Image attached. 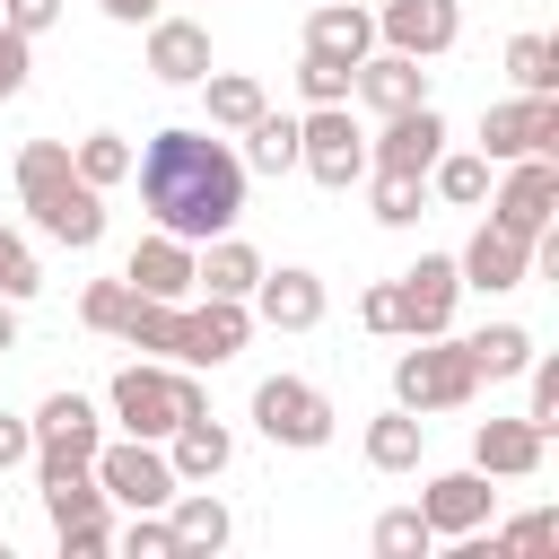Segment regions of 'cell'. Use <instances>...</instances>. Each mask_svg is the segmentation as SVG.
Instances as JSON below:
<instances>
[{
  "instance_id": "1",
  "label": "cell",
  "mask_w": 559,
  "mask_h": 559,
  "mask_svg": "<svg viewBox=\"0 0 559 559\" xmlns=\"http://www.w3.org/2000/svg\"><path fill=\"white\" fill-rule=\"evenodd\" d=\"M140 192H148V210L166 218V236H210V227L236 218L245 175H236V157H227L218 140H201V131H166V140H148Z\"/></svg>"
},
{
  "instance_id": "2",
  "label": "cell",
  "mask_w": 559,
  "mask_h": 559,
  "mask_svg": "<svg viewBox=\"0 0 559 559\" xmlns=\"http://www.w3.org/2000/svg\"><path fill=\"white\" fill-rule=\"evenodd\" d=\"M17 183H26V201L44 210V227L52 236H70V245H96V192L87 183H70V157L61 148H26V166H17Z\"/></svg>"
},
{
  "instance_id": "3",
  "label": "cell",
  "mask_w": 559,
  "mask_h": 559,
  "mask_svg": "<svg viewBox=\"0 0 559 559\" xmlns=\"http://www.w3.org/2000/svg\"><path fill=\"white\" fill-rule=\"evenodd\" d=\"M114 323H122L131 341H148V349H183V358H227V349L245 341V314H236V306H210V314L183 323V314H157V306H131V297H122Z\"/></svg>"
},
{
  "instance_id": "4",
  "label": "cell",
  "mask_w": 559,
  "mask_h": 559,
  "mask_svg": "<svg viewBox=\"0 0 559 559\" xmlns=\"http://www.w3.org/2000/svg\"><path fill=\"white\" fill-rule=\"evenodd\" d=\"M472 376H480V367H472V349H463V341H454V349H411V358H402V402H411V411L463 402V393H472Z\"/></svg>"
},
{
  "instance_id": "5",
  "label": "cell",
  "mask_w": 559,
  "mask_h": 559,
  "mask_svg": "<svg viewBox=\"0 0 559 559\" xmlns=\"http://www.w3.org/2000/svg\"><path fill=\"white\" fill-rule=\"evenodd\" d=\"M480 140H489V157H533V148H550V140H559V105H550V96H524V105H489Z\"/></svg>"
},
{
  "instance_id": "6",
  "label": "cell",
  "mask_w": 559,
  "mask_h": 559,
  "mask_svg": "<svg viewBox=\"0 0 559 559\" xmlns=\"http://www.w3.org/2000/svg\"><path fill=\"white\" fill-rule=\"evenodd\" d=\"M96 454V428H87V402L79 393H52L44 402V480H61V472H79Z\"/></svg>"
},
{
  "instance_id": "7",
  "label": "cell",
  "mask_w": 559,
  "mask_h": 559,
  "mask_svg": "<svg viewBox=\"0 0 559 559\" xmlns=\"http://www.w3.org/2000/svg\"><path fill=\"white\" fill-rule=\"evenodd\" d=\"M253 411H262V428L288 437V445H323V437H332V419H323V402H314L306 384H262Z\"/></svg>"
},
{
  "instance_id": "8",
  "label": "cell",
  "mask_w": 559,
  "mask_h": 559,
  "mask_svg": "<svg viewBox=\"0 0 559 559\" xmlns=\"http://www.w3.org/2000/svg\"><path fill=\"white\" fill-rule=\"evenodd\" d=\"M114 402H122V419H131V428H175V419H192V411H201L183 384H166V376H140V367L114 384Z\"/></svg>"
},
{
  "instance_id": "9",
  "label": "cell",
  "mask_w": 559,
  "mask_h": 559,
  "mask_svg": "<svg viewBox=\"0 0 559 559\" xmlns=\"http://www.w3.org/2000/svg\"><path fill=\"white\" fill-rule=\"evenodd\" d=\"M297 157H306L323 183H349V175H358V131H349V114H314V122L297 131Z\"/></svg>"
},
{
  "instance_id": "10",
  "label": "cell",
  "mask_w": 559,
  "mask_h": 559,
  "mask_svg": "<svg viewBox=\"0 0 559 559\" xmlns=\"http://www.w3.org/2000/svg\"><path fill=\"white\" fill-rule=\"evenodd\" d=\"M437 114L428 105H402V122H393V140H384V175H402V183H419V166L437 157Z\"/></svg>"
},
{
  "instance_id": "11",
  "label": "cell",
  "mask_w": 559,
  "mask_h": 559,
  "mask_svg": "<svg viewBox=\"0 0 559 559\" xmlns=\"http://www.w3.org/2000/svg\"><path fill=\"white\" fill-rule=\"evenodd\" d=\"M550 201H559V175H550V166H524V175L507 183V201H498V227L542 236V227H550Z\"/></svg>"
},
{
  "instance_id": "12",
  "label": "cell",
  "mask_w": 559,
  "mask_h": 559,
  "mask_svg": "<svg viewBox=\"0 0 559 559\" xmlns=\"http://www.w3.org/2000/svg\"><path fill=\"white\" fill-rule=\"evenodd\" d=\"M445 306H454V262H419V271L402 280V323H411V332H437Z\"/></svg>"
},
{
  "instance_id": "13",
  "label": "cell",
  "mask_w": 559,
  "mask_h": 559,
  "mask_svg": "<svg viewBox=\"0 0 559 559\" xmlns=\"http://www.w3.org/2000/svg\"><path fill=\"white\" fill-rule=\"evenodd\" d=\"M384 35H393L402 52H437V44H454V9H445V0H393Z\"/></svg>"
},
{
  "instance_id": "14",
  "label": "cell",
  "mask_w": 559,
  "mask_h": 559,
  "mask_svg": "<svg viewBox=\"0 0 559 559\" xmlns=\"http://www.w3.org/2000/svg\"><path fill=\"white\" fill-rule=\"evenodd\" d=\"M105 489H114V498H131V507H157V498L175 489V472H166L157 454H140V445H131V454H105Z\"/></svg>"
},
{
  "instance_id": "15",
  "label": "cell",
  "mask_w": 559,
  "mask_h": 559,
  "mask_svg": "<svg viewBox=\"0 0 559 559\" xmlns=\"http://www.w3.org/2000/svg\"><path fill=\"white\" fill-rule=\"evenodd\" d=\"M524 245H533V236H515V227H480L472 280H480V288H515V280H524Z\"/></svg>"
},
{
  "instance_id": "16",
  "label": "cell",
  "mask_w": 559,
  "mask_h": 559,
  "mask_svg": "<svg viewBox=\"0 0 559 559\" xmlns=\"http://www.w3.org/2000/svg\"><path fill=\"white\" fill-rule=\"evenodd\" d=\"M480 463L489 472H533L542 463V428L533 419H489L480 428Z\"/></svg>"
},
{
  "instance_id": "17",
  "label": "cell",
  "mask_w": 559,
  "mask_h": 559,
  "mask_svg": "<svg viewBox=\"0 0 559 559\" xmlns=\"http://www.w3.org/2000/svg\"><path fill=\"white\" fill-rule=\"evenodd\" d=\"M480 515H489V489H480L472 472H454V480L428 489V533H463V524H480Z\"/></svg>"
},
{
  "instance_id": "18",
  "label": "cell",
  "mask_w": 559,
  "mask_h": 559,
  "mask_svg": "<svg viewBox=\"0 0 559 559\" xmlns=\"http://www.w3.org/2000/svg\"><path fill=\"white\" fill-rule=\"evenodd\" d=\"M131 280H140L148 297H175V288H192V262H183L175 245H140V253H131Z\"/></svg>"
},
{
  "instance_id": "19",
  "label": "cell",
  "mask_w": 559,
  "mask_h": 559,
  "mask_svg": "<svg viewBox=\"0 0 559 559\" xmlns=\"http://www.w3.org/2000/svg\"><path fill=\"white\" fill-rule=\"evenodd\" d=\"M157 70H166V79H201V70H210L201 26H157Z\"/></svg>"
},
{
  "instance_id": "20",
  "label": "cell",
  "mask_w": 559,
  "mask_h": 559,
  "mask_svg": "<svg viewBox=\"0 0 559 559\" xmlns=\"http://www.w3.org/2000/svg\"><path fill=\"white\" fill-rule=\"evenodd\" d=\"M463 349H472V367H480V376H515L533 341H524L515 323H498V332H480V341H463Z\"/></svg>"
},
{
  "instance_id": "21",
  "label": "cell",
  "mask_w": 559,
  "mask_h": 559,
  "mask_svg": "<svg viewBox=\"0 0 559 559\" xmlns=\"http://www.w3.org/2000/svg\"><path fill=\"white\" fill-rule=\"evenodd\" d=\"M262 306H271V323H314V306H323V297H314V280H306V271H280Z\"/></svg>"
},
{
  "instance_id": "22",
  "label": "cell",
  "mask_w": 559,
  "mask_h": 559,
  "mask_svg": "<svg viewBox=\"0 0 559 559\" xmlns=\"http://www.w3.org/2000/svg\"><path fill=\"white\" fill-rule=\"evenodd\" d=\"M367 454H376L384 472L419 463V419H376V428H367Z\"/></svg>"
},
{
  "instance_id": "23",
  "label": "cell",
  "mask_w": 559,
  "mask_h": 559,
  "mask_svg": "<svg viewBox=\"0 0 559 559\" xmlns=\"http://www.w3.org/2000/svg\"><path fill=\"white\" fill-rule=\"evenodd\" d=\"M358 44H367V17H358V9H323V17H314V52H332V61L349 52V61H358Z\"/></svg>"
},
{
  "instance_id": "24",
  "label": "cell",
  "mask_w": 559,
  "mask_h": 559,
  "mask_svg": "<svg viewBox=\"0 0 559 559\" xmlns=\"http://www.w3.org/2000/svg\"><path fill=\"white\" fill-rule=\"evenodd\" d=\"M367 96L402 114V105H419V70H411V61H376V70H367Z\"/></svg>"
},
{
  "instance_id": "25",
  "label": "cell",
  "mask_w": 559,
  "mask_h": 559,
  "mask_svg": "<svg viewBox=\"0 0 559 559\" xmlns=\"http://www.w3.org/2000/svg\"><path fill=\"white\" fill-rule=\"evenodd\" d=\"M507 70H515V79H524L533 96H542V87L559 79V70H550V44H542V35H515V44H507Z\"/></svg>"
},
{
  "instance_id": "26",
  "label": "cell",
  "mask_w": 559,
  "mask_h": 559,
  "mask_svg": "<svg viewBox=\"0 0 559 559\" xmlns=\"http://www.w3.org/2000/svg\"><path fill=\"white\" fill-rule=\"evenodd\" d=\"M218 463H227V437L192 411V419H183V472H218Z\"/></svg>"
},
{
  "instance_id": "27",
  "label": "cell",
  "mask_w": 559,
  "mask_h": 559,
  "mask_svg": "<svg viewBox=\"0 0 559 559\" xmlns=\"http://www.w3.org/2000/svg\"><path fill=\"white\" fill-rule=\"evenodd\" d=\"M210 114H218V122H262V87L218 79V87H210Z\"/></svg>"
},
{
  "instance_id": "28",
  "label": "cell",
  "mask_w": 559,
  "mask_h": 559,
  "mask_svg": "<svg viewBox=\"0 0 559 559\" xmlns=\"http://www.w3.org/2000/svg\"><path fill=\"white\" fill-rule=\"evenodd\" d=\"M218 533H227V515H218L210 498H192V507L175 515V542H183V550H201V542H218Z\"/></svg>"
},
{
  "instance_id": "29",
  "label": "cell",
  "mask_w": 559,
  "mask_h": 559,
  "mask_svg": "<svg viewBox=\"0 0 559 559\" xmlns=\"http://www.w3.org/2000/svg\"><path fill=\"white\" fill-rule=\"evenodd\" d=\"M288 157H297V131H288V122H253V166H271V175H280Z\"/></svg>"
},
{
  "instance_id": "30",
  "label": "cell",
  "mask_w": 559,
  "mask_h": 559,
  "mask_svg": "<svg viewBox=\"0 0 559 559\" xmlns=\"http://www.w3.org/2000/svg\"><path fill=\"white\" fill-rule=\"evenodd\" d=\"M245 280H253V253H245V245H218V253H210V288H218V297H236Z\"/></svg>"
},
{
  "instance_id": "31",
  "label": "cell",
  "mask_w": 559,
  "mask_h": 559,
  "mask_svg": "<svg viewBox=\"0 0 559 559\" xmlns=\"http://www.w3.org/2000/svg\"><path fill=\"white\" fill-rule=\"evenodd\" d=\"M437 183H445V201H480V192H489V166H480V157H454Z\"/></svg>"
},
{
  "instance_id": "32",
  "label": "cell",
  "mask_w": 559,
  "mask_h": 559,
  "mask_svg": "<svg viewBox=\"0 0 559 559\" xmlns=\"http://www.w3.org/2000/svg\"><path fill=\"white\" fill-rule=\"evenodd\" d=\"M419 542H428V515H384V524H376V550H393V559L419 550Z\"/></svg>"
},
{
  "instance_id": "33",
  "label": "cell",
  "mask_w": 559,
  "mask_h": 559,
  "mask_svg": "<svg viewBox=\"0 0 559 559\" xmlns=\"http://www.w3.org/2000/svg\"><path fill=\"white\" fill-rule=\"evenodd\" d=\"M341 87H349V70H341L332 52H306V96H323V105H332Z\"/></svg>"
},
{
  "instance_id": "34",
  "label": "cell",
  "mask_w": 559,
  "mask_h": 559,
  "mask_svg": "<svg viewBox=\"0 0 559 559\" xmlns=\"http://www.w3.org/2000/svg\"><path fill=\"white\" fill-rule=\"evenodd\" d=\"M533 428H559V367L533 376Z\"/></svg>"
},
{
  "instance_id": "35",
  "label": "cell",
  "mask_w": 559,
  "mask_h": 559,
  "mask_svg": "<svg viewBox=\"0 0 559 559\" xmlns=\"http://www.w3.org/2000/svg\"><path fill=\"white\" fill-rule=\"evenodd\" d=\"M550 542H559V524H550V515H524V524H515L498 550H550Z\"/></svg>"
},
{
  "instance_id": "36",
  "label": "cell",
  "mask_w": 559,
  "mask_h": 559,
  "mask_svg": "<svg viewBox=\"0 0 559 559\" xmlns=\"http://www.w3.org/2000/svg\"><path fill=\"white\" fill-rule=\"evenodd\" d=\"M0 288H9V297H26V288H35V262H26L9 236H0Z\"/></svg>"
},
{
  "instance_id": "37",
  "label": "cell",
  "mask_w": 559,
  "mask_h": 559,
  "mask_svg": "<svg viewBox=\"0 0 559 559\" xmlns=\"http://www.w3.org/2000/svg\"><path fill=\"white\" fill-rule=\"evenodd\" d=\"M17 79H26V35L9 26V35H0V96H17Z\"/></svg>"
},
{
  "instance_id": "38",
  "label": "cell",
  "mask_w": 559,
  "mask_h": 559,
  "mask_svg": "<svg viewBox=\"0 0 559 559\" xmlns=\"http://www.w3.org/2000/svg\"><path fill=\"white\" fill-rule=\"evenodd\" d=\"M79 166H87V183H105V175H122V140H87V157H79Z\"/></svg>"
},
{
  "instance_id": "39",
  "label": "cell",
  "mask_w": 559,
  "mask_h": 559,
  "mask_svg": "<svg viewBox=\"0 0 559 559\" xmlns=\"http://www.w3.org/2000/svg\"><path fill=\"white\" fill-rule=\"evenodd\" d=\"M367 323H376V332H402V288H376V297H367Z\"/></svg>"
},
{
  "instance_id": "40",
  "label": "cell",
  "mask_w": 559,
  "mask_h": 559,
  "mask_svg": "<svg viewBox=\"0 0 559 559\" xmlns=\"http://www.w3.org/2000/svg\"><path fill=\"white\" fill-rule=\"evenodd\" d=\"M9 17H17V26H44V17H52V0H9Z\"/></svg>"
},
{
  "instance_id": "41",
  "label": "cell",
  "mask_w": 559,
  "mask_h": 559,
  "mask_svg": "<svg viewBox=\"0 0 559 559\" xmlns=\"http://www.w3.org/2000/svg\"><path fill=\"white\" fill-rule=\"evenodd\" d=\"M17 454H26V428H17V419H0V463H17Z\"/></svg>"
},
{
  "instance_id": "42",
  "label": "cell",
  "mask_w": 559,
  "mask_h": 559,
  "mask_svg": "<svg viewBox=\"0 0 559 559\" xmlns=\"http://www.w3.org/2000/svg\"><path fill=\"white\" fill-rule=\"evenodd\" d=\"M105 9H114V17H140V9H148V0H105Z\"/></svg>"
}]
</instances>
